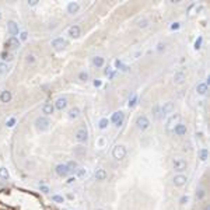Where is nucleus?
Listing matches in <instances>:
<instances>
[{"mask_svg": "<svg viewBox=\"0 0 210 210\" xmlns=\"http://www.w3.org/2000/svg\"><path fill=\"white\" fill-rule=\"evenodd\" d=\"M69 35L72 38H78L80 36V27L78 25H72L69 28Z\"/></svg>", "mask_w": 210, "mask_h": 210, "instance_id": "18", "label": "nucleus"}, {"mask_svg": "<svg viewBox=\"0 0 210 210\" xmlns=\"http://www.w3.org/2000/svg\"><path fill=\"white\" fill-rule=\"evenodd\" d=\"M67 167H69V170H70V172H76V171H77V170H78V168H80V167H78V164H77V162H76V161H70V162H67Z\"/></svg>", "mask_w": 210, "mask_h": 210, "instance_id": "25", "label": "nucleus"}, {"mask_svg": "<svg viewBox=\"0 0 210 210\" xmlns=\"http://www.w3.org/2000/svg\"><path fill=\"white\" fill-rule=\"evenodd\" d=\"M0 101L4 102V104L10 102V101H11V93H10V91H7V90L2 91V94H0Z\"/></svg>", "mask_w": 210, "mask_h": 210, "instance_id": "19", "label": "nucleus"}, {"mask_svg": "<svg viewBox=\"0 0 210 210\" xmlns=\"http://www.w3.org/2000/svg\"><path fill=\"white\" fill-rule=\"evenodd\" d=\"M203 210H210V206H209V204H204Z\"/></svg>", "mask_w": 210, "mask_h": 210, "instance_id": "47", "label": "nucleus"}, {"mask_svg": "<svg viewBox=\"0 0 210 210\" xmlns=\"http://www.w3.org/2000/svg\"><path fill=\"white\" fill-rule=\"evenodd\" d=\"M7 30H9L10 35H13V36L18 35V24L14 23V21H9L7 23Z\"/></svg>", "mask_w": 210, "mask_h": 210, "instance_id": "11", "label": "nucleus"}, {"mask_svg": "<svg viewBox=\"0 0 210 210\" xmlns=\"http://www.w3.org/2000/svg\"><path fill=\"white\" fill-rule=\"evenodd\" d=\"M136 126H137L139 130H146L149 126H150V120H149V118L146 116V115H140V116L136 119Z\"/></svg>", "mask_w": 210, "mask_h": 210, "instance_id": "3", "label": "nucleus"}, {"mask_svg": "<svg viewBox=\"0 0 210 210\" xmlns=\"http://www.w3.org/2000/svg\"><path fill=\"white\" fill-rule=\"evenodd\" d=\"M200 45H202V36H199V38L196 39V42H195V49H199L200 48Z\"/></svg>", "mask_w": 210, "mask_h": 210, "instance_id": "36", "label": "nucleus"}, {"mask_svg": "<svg viewBox=\"0 0 210 210\" xmlns=\"http://www.w3.org/2000/svg\"><path fill=\"white\" fill-rule=\"evenodd\" d=\"M185 202H188V196H182L181 198V203H185Z\"/></svg>", "mask_w": 210, "mask_h": 210, "instance_id": "44", "label": "nucleus"}, {"mask_svg": "<svg viewBox=\"0 0 210 210\" xmlns=\"http://www.w3.org/2000/svg\"><path fill=\"white\" fill-rule=\"evenodd\" d=\"M56 109H59V111H63V109L67 107V101H66V98H59L56 102H55V105H53Z\"/></svg>", "mask_w": 210, "mask_h": 210, "instance_id": "16", "label": "nucleus"}, {"mask_svg": "<svg viewBox=\"0 0 210 210\" xmlns=\"http://www.w3.org/2000/svg\"><path fill=\"white\" fill-rule=\"evenodd\" d=\"M36 3H38L36 0H31V2H28V4H30V6H35Z\"/></svg>", "mask_w": 210, "mask_h": 210, "instance_id": "45", "label": "nucleus"}, {"mask_svg": "<svg viewBox=\"0 0 210 210\" xmlns=\"http://www.w3.org/2000/svg\"><path fill=\"white\" fill-rule=\"evenodd\" d=\"M174 108H175L174 102H171V101L164 102V105L161 107V114H162V115H168V114H171V112L174 111Z\"/></svg>", "mask_w": 210, "mask_h": 210, "instance_id": "9", "label": "nucleus"}, {"mask_svg": "<svg viewBox=\"0 0 210 210\" xmlns=\"http://www.w3.org/2000/svg\"><path fill=\"white\" fill-rule=\"evenodd\" d=\"M162 49H165V45H164V44H161V42H160L158 45H157V51H158V52H161Z\"/></svg>", "mask_w": 210, "mask_h": 210, "instance_id": "40", "label": "nucleus"}, {"mask_svg": "<svg viewBox=\"0 0 210 210\" xmlns=\"http://www.w3.org/2000/svg\"><path fill=\"white\" fill-rule=\"evenodd\" d=\"M126 147L122 146V144H118V146L114 147V150H112V156H114L115 160H118V161H120V160H123L126 157Z\"/></svg>", "mask_w": 210, "mask_h": 210, "instance_id": "1", "label": "nucleus"}, {"mask_svg": "<svg viewBox=\"0 0 210 210\" xmlns=\"http://www.w3.org/2000/svg\"><path fill=\"white\" fill-rule=\"evenodd\" d=\"M39 188H41V191H42L44 193H48V192H49V188H48V186H44V185H42V186H39Z\"/></svg>", "mask_w": 210, "mask_h": 210, "instance_id": "42", "label": "nucleus"}, {"mask_svg": "<svg viewBox=\"0 0 210 210\" xmlns=\"http://www.w3.org/2000/svg\"><path fill=\"white\" fill-rule=\"evenodd\" d=\"M67 45V42L65 41L63 38H56L52 41V46H53V49H56V51H62V49H65Z\"/></svg>", "mask_w": 210, "mask_h": 210, "instance_id": "6", "label": "nucleus"}, {"mask_svg": "<svg viewBox=\"0 0 210 210\" xmlns=\"http://www.w3.org/2000/svg\"><path fill=\"white\" fill-rule=\"evenodd\" d=\"M9 65H7L6 62H0V74H6L7 72H9Z\"/></svg>", "mask_w": 210, "mask_h": 210, "instance_id": "27", "label": "nucleus"}, {"mask_svg": "<svg viewBox=\"0 0 210 210\" xmlns=\"http://www.w3.org/2000/svg\"><path fill=\"white\" fill-rule=\"evenodd\" d=\"M27 36H28V34H27V32H21L20 39H21V41H25V39H27Z\"/></svg>", "mask_w": 210, "mask_h": 210, "instance_id": "41", "label": "nucleus"}, {"mask_svg": "<svg viewBox=\"0 0 210 210\" xmlns=\"http://www.w3.org/2000/svg\"><path fill=\"white\" fill-rule=\"evenodd\" d=\"M178 28H179V24H178V23H175V24L171 25V30H178Z\"/></svg>", "mask_w": 210, "mask_h": 210, "instance_id": "43", "label": "nucleus"}, {"mask_svg": "<svg viewBox=\"0 0 210 210\" xmlns=\"http://www.w3.org/2000/svg\"><path fill=\"white\" fill-rule=\"evenodd\" d=\"M78 78H80L81 81H87V80H88V73H86V72H81L80 74H78Z\"/></svg>", "mask_w": 210, "mask_h": 210, "instance_id": "31", "label": "nucleus"}, {"mask_svg": "<svg viewBox=\"0 0 210 210\" xmlns=\"http://www.w3.org/2000/svg\"><path fill=\"white\" fill-rule=\"evenodd\" d=\"M172 167H174L175 171L182 172V171H185V170H186V167H188V162H186L183 158H175L174 161H172Z\"/></svg>", "mask_w": 210, "mask_h": 210, "instance_id": "4", "label": "nucleus"}, {"mask_svg": "<svg viewBox=\"0 0 210 210\" xmlns=\"http://www.w3.org/2000/svg\"><path fill=\"white\" fill-rule=\"evenodd\" d=\"M74 181H76V179H74V178H70V179H69V181H67V182H69V183H73V182H74Z\"/></svg>", "mask_w": 210, "mask_h": 210, "instance_id": "48", "label": "nucleus"}, {"mask_svg": "<svg viewBox=\"0 0 210 210\" xmlns=\"http://www.w3.org/2000/svg\"><path fill=\"white\" fill-rule=\"evenodd\" d=\"M186 80V74L185 72H182V70H179V72H177L174 74V83L175 84H183Z\"/></svg>", "mask_w": 210, "mask_h": 210, "instance_id": "10", "label": "nucleus"}, {"mask_svg": "<svg viewBox=\"0 0 210 210\" xmlns=\"http://www.w3.org/2000/svg\"><path fill=\"white\" fill-rule=\"evenodd\" d=\"M107 126H108V119H101L99 120V129H105V128H107Z\"/></svg>", "mask_w": 210, "mask_h": 210, "instance_id": "32", "label": "nucleus"}, {"mask_svg": "<svg viewBox=\"0 0 210 210\" xmlns=\"http://www.w3.org/2000/svg\"><path fill=\"white\" fill-rule=\"evenodd\" d=\"M52 199H53L55 202H57V203H63V198H62V196H59V195L52 196Z\"/></svg>", "mask_w": 210, "mask_h": 210, "instance_id": "35", "label": "nucleus"}, {"mask_svg": "<svg viewBox=\"0 0 210 210\" xmlns=\"http://www.w3.org/2000/svg\"><path fill=\"white\" fill-rule=\"evenodd\" d=\"M2 59L10 62V60L14 59V56H13V53H10V52H3V53H2Z\"/></svg>", "mask_w": 210, "mask_h": 210, "instance_id": "29", "label": "nucleus"}, {"mask_svg": "<svg viewBox=\"0 0 210 210\" xmlns=\"http://www.w3.org/2000/svg\"><path fill=\"white\" fill-rule=\"evenodd\" d=\"M186 181H188V178H186L185 175H182V174L175 175V177H174V185L179 188V186H183V185H185Z\"/></svg>", "mask_w": 210, "mask_h": 210, "instance_id": "14", "label": "nucleus"}, {"mask_svg": "<svg viewBox=\"0 0 210 210\" xmlns=\"http://www.w3.org/2000/svg\"><path fill=\"white\" fill-rule=\"evenodd\" d=\"M94 86H95V87H99V86H101V81L95 80V81H94Z\"/></svg>", "mask_w": 210, "mask_h": 210, "instance_id": "46", "label": "nucleus"}, {"mask_svg": "<svg viewBox=\"0 0 210 210\" xmlns=\"http://www.w3.org/2000/svg\"><path fill=\"white\" fill-rule=\"evenodd\" d=\"M198 154H199V158H200L202 161H204V160H207V156H209V151H207L206 149H200Z\"/></svg>", "mask_w": 210, "mask_h": 210, "instance_id": "26", "label": "nucleus"}, {"mask_svg": "<svg viewBox=\"0 0 210 210\" xmlns=\"http://www.w3.org/2000/svg\"><path fill=\"white\" fill-rule=\"evenodd\" d=\"M56 174L59 177H67L70 174V170L66 164H59V165H56Z\"/></svg>", "mask_w": 210, "mask_h": 210, "instance_id": "8", "label": "nucleus"}, {"mask_svg": "<svg viewBox=\"0 0 210 210\" xmlns=\"http://www.w3.org/2000/svg\"><path fill=\"white\" fill-rule=\"evenodd\" d=\"M204 195H206V191H204L203 188H199L198 192H196V199H198V200H202V199L204 198Z\"/></svg>", "mask_w": 210, "mask_h": 210, "instance_id": "28", "label": "nucleus"}, {"mask_svg": "<svg viewBox=\"0 0 210 210\" xmlns=\"http://www.w3.org/2000/svg\"><path fill=\"white\" fill-rule=\"evenodd\" d=\"M178 120H179V115H172V116L168 119V122H167V130L168 132L174 129L175 125L178 123Z\"/></svg>", "mask_w": 210, "mask_h": 210, "instance_id": "12", "label": "nucleus"}, {"mask_svg": "<svg viewBox=\"0 0 210 210\" xmlns=\"http://www.w3.org/2000/svg\"><path fill=\"white\" fill-rule=\"evenodd\" d=\"M78 115H80V109L78 108H72L69 111V118L70 119H76V118H78Z\"/></svg>", "mask_w": 210, "mask_h": 210, "instance_id": "24", "label": "nucleus"}, {"mask_svg": "<svg viewBox=\"0 0 210 210\" xmlns=\"http://www.w3.org/2000/svg\"><path fill=\"white\" fill-rule=\"evenodd\" d=\"M42 112L45 115H52L55 112V107L51 104V102H48V104H45L44 107H42Z\"/></svg>", "mask_w": 210, "mask_h": 210, "instance_id": "21", "label": "nucleus"}, {"mask_svg": "<svg viewBox=\"0 0 210 210\" xmlns=\"http://www.w3.org/2000/svg\"><path fill=\"white\" fill-rule=\"evenodd\" d=\"M174 132H175V135H177V136L186 135V126L182 125V123H177V125H175V128H174Z\"/></svg>", "mask_w": 210, "mask_h": 210, "instance_id": "15", "label": "nucleus"}, {"mask_svg": "<svg viewBox=\"0 0 210 210\" xmlns=\"http://www.w3.org/2000/svg\"><path fill=\"white\" fill-rule=\"evenodd\" d=\"M49 125H51V120H49L46 116H39V118H36V120H35V128L38 130H41V132L48 130Z\"/></svg>", "mask_w": 210, "mask_h": 210, "instance_id": "2", "label": "nucleus"}, {"mask_svg": "<svg viewBox=\"0 0 210 210\" xmlns=\"http://www.w3.org/2000/svg\"><path fill=\"white\" fill-rule=\"evenodd\" d=\"M0 20H2V13H0Z\"/></svg>", "mask_w": 210, "mask_h": 210, "instance_id": "49", "label": "nucleus"}, {"mask_svg": "<svg viewBox=\"0 0 210 210\" xmlns=\"http://www.w3.org/2000/svg\"><path fill=\"white\" fill-rule=\"evenodd\" d=\"M94 177H95L97 181H104L105 178H107V171L102 170V168H98V170L95 171V174H94Z\"/></svg>", "mask_w": 210, "mask_h": 210, "instance_id": "20", "label": "nucleus"}, {"mask_svg": "<svg viewBox=\"0 0 210 210\" xmlns=\"http://www.w3.org/2000/svg\"><path fill=\"white\" fill-rule=\"evenodd\" d=\"M97 210H102V209H97Z\"/></svg>", "mask_w": 210, "mask_h": 210, "instance_id": "50", "label": "nucleus"}, {"mask_svg": "<svg viewBox=\"0 0 210 210\" xmlns=\"http://www.w3.org/2000/svg\"><path fill=\"white\" fill-rule=\"evenodd\" d=\"M78 10H80V6H78V3H76V2H72V3H69V6H67L69 14H77Z\"/></svg>", "mask_w": 210, "mask_h": 210, "instance_id": "17", "label": "nucleus"}, {"mask_svg": "<svg viewBox=\"0 0 210 210\" xmlns=\"http://www.w3.org/2000/svg\"><path fill=\"white\" fill-rule=\"evenodd\" d=\"M207 88H209V86H207L206 83H200L196 86V91H198V94H200V95H204V94L207 93Z\"/></svg>", "mask_w": 210, "mask_h": 210, "instance_id": "22", "label": "nucleus"}, {"mask_svg": "<svg viewBox=\"0 0 210 210\" xmlns=\"http://www.w3.org/2000/svg\"><path fill=\"white\" fill-rule=\"evenodd\" d=\"M123 118H125L123 112H122V111H118V112H114V114H112L111 120H112V122H114L116 126H120V125L123 123Z\"/></svg>", "mask_w": 210, "mask_h": 210, "instance_id": "7", "label": "nucleus"}, {"mask_svg": "<svg viewBox=\"0 0 210 210\" xmlns=\"http://www.w3.org/2000/svg\"><path fill=\"white\" fill-rule=\"evenodd\" d=\"M76 140H77L78 143H86V141L88 140V132L84 129V128L78 129L77 132H76Z\"/></svg>", "mask_w": 210, "mask_h": 210, "instance_id": "5", "label": "nucleus"}, {"mask_svg": "<svg viewBox=\"0 0 210 210\" xmlns=\"http://www.w3.org/2000/svg\"><path fill=\"white\" fill-rule=\"evenodd\" d=\"M10 174L7 171L6 168H0V178H3V179H9Z\"/></svg>", "mask_w": 210, "mask_h": 210, "instance_id": "30", "label": "nucleus"}, {"mask_svg": "<svg viewBox=\"0 0 210 210\" xmlns=\"http://www.w3.org/2000/svg\"><path fill=\"white\" fill-rule=\"evenodd\" d=\"M6 46L7 48H10V49H17L18 46H20V41H18L15 36H10V38L7 39V42H6Z\"/></svg>", "mask_w": 210, "mask_h": 210, "instance_id": "13", "label": "nucleus"}, {"mask_svg": "<svg viewBox=\"0 0 210 210\" xmlns=\"http://www.w3.org/2000/svg\"><path fill=\"white\" fill-rule=\"evenodd\" d=\"M34 62H35V57H34L32 55H28L27 56V63H31V65H32Z\"/></svg>", "mask_w": 210, "mask_h": 210, "instance_id": "38", "label": "nucleus"}, {"mask_svg": "<svg viewBox=\"0 0 210 210\" xmlns=\"http://www.w3.org/2000/svg\"><path fill=\"white\" fill-rule=\"evenodd\" d=\"M76 172H77V175H78V177H84V175L87 174V171H86L84 168H78V170H77Z\"/></svg>", "mask_w": 210, "mask_h": 210, "instance_id": "34", "label": "nucleus"}, {"mask_svg": "<svg viewBox=\"0 0 210 210\" xmlns=\"http://www.w3.org/2000/svg\"><path fill=\"white\" fill-rule=\"evenodd\" d=\"M139 27H140V28L147 27V20H140V21H139Z\"/></svg>", "mask_w": 210, "mask_h": 210, "instance_id": "37", "label": "nucleus"}, {"mask_svg": "<svg viewBox=\"0 0 210 210\" xmlns=\"http://www.w3.org/2000/svg\"><path fill=\"white\" fill-rule=\"evenodd\" d=\"M104 62H105L104 57H101V56H95L93 59V65L95 67H102V66H104Z\"/></svg>", "mask_w": 210, "mask_h": 210, "instance_id": "23", "label": "nucleus"}, {"mask_svg": "<svg viewBox=\"0 0 210 210\" xmlns=\"http://www.w3.org/2000/svg\"><path fill=\"white\" fill-rule=\"evenodd\" d=\"M14 123H15V119H14V118H11V119L7 120V126H9V128H13V126H14Z\"/></svg>", "mask_w": 210, "mask_h": 210, "instance_id": "39", "label": "nucleus"}, {"mask_svg": "<svg viewBox=\"0 0 210 210\" xmlns=\"http://www.w3.org/2000/svg\"><path fill=\"white\" fill-rule=\"evenodd\" d=\"M136 102H137V95H133L132 98L129 99V107H135Z\"/></svg>", "mask_w": 210, "mask_h": 210, "instance_id": "33", "label": "nucleus"}]
</instances>
